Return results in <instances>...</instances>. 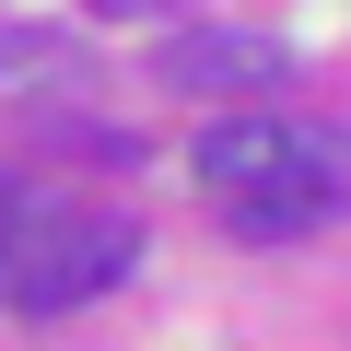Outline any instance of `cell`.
I'll return each instance as SVG.
<instances>
[{"mask_svg": "<svg viewBox=\"0 0 351 351\" xmlns=\"http://www.w3.org/2000/svg\"><path fill=\"white\" fill-rule=\"evenodd\" d=\"M199 188L223 199V223L246 246H281V234H316L339 211V141L293 129V117H211L199 129Z\"/></svg>", "mask_w": 351, "mask_h": 351, "instance_id": "1", "label": "cell"}, {"mask_svg": "<svg viewBox=\"0 0 351 351\" xmlns=\"http://www.w3.org/2000/svg\"><path fill=\"white\" fill-rule=\"evenodd\" d=\"M141 258V223L129 211H47L36 199V223H24V258H12V304L24 316H71V304H94L117 269Z\"/></svg>", "mask_w": 351, "mask_h": 351, "instance_id": "2", "label": "cell"}, {"mask_svg": "<svg viewBox=\"0 0 351 351\" xmlns=\"http://www.w3.org/2000/svg\"><path fill=\"white\" fill-rule=\"evenodd\" d=\"M281 71H293V47L258 36V24H188V36H164V82L176 94H258Z\"/></svg>", "mask_w": 351, "mask_h": 351, "instance_id": "3", "label": "cell"}, {"mask_svg": "<svg viewBox=\"0 0 351 351\" xmlns=\"http://www.w3.org/2000/svg\"><path fill=\"white\" fill-rule=\"evenodd\" d=\"M0 94H82V47L71 24H0Z\"/></svg>", "mask_w": 351, "mask_h": 351, "instance_id": "4", "label": "cell"}, {"mask_svg": "<svg viewBox=\"0 0 351 351\" xmlns=\"http://www.w3.org/2000/svg\"><path fill=\"white\" fill-rule=\"evenodd\" d=\"M24 223H36V188L0 176V304H12V258H24Z\"/></svg>", "mask_w": 351, "mask_h": 351, "instance_id": "5", "label": "cell"}]
</instances>
